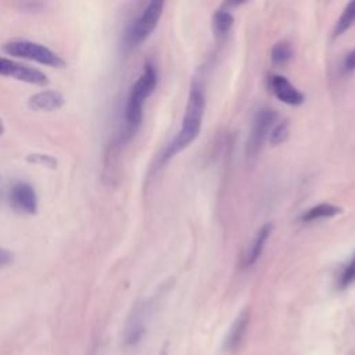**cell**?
Listing matches in <instances>:
<instances>
[{
	"label": "cell",
	"instance_id": "1",
	"mask_svg": "<svg viewBox=\"0 0 355 355\" xmlns=\"http://www.w3.org/2000/svg\"><path fill=\"white\" fill-rule=\"evenodd\" d=\"M204 111H205V94H204L202 82L198 79H193L189 90V96H187L182 125L176 132L175 137L166 144L161 155L162 162L169 161L178 153L187 148L198 137L202 126Z\"/></svg>",
	"mask_w": 355,
	"mask_h": 355
},
{
	"label": "cell",
	"instance_id": "2",
	"mask_svg": "<svg viewBox=\"0 0 355 355\" xmlns=\"http://www.w3.org/2000/svg\"><path fill=\"white\" fill-rule=\"evenodd\" d=\"M158 83V72L154 62L147 61L143 71L132 85L125 104V136H133L140 128L143 119V107L146 100L154 93Z\"/></svg>",
	"mask_w": 355,
	"mask_h": 355
},
{
	"label": "cell",
	"instance_id": "3",
	"mask_svg": "<svg viewBox=\"0 0 355 355\" xmlns=\"http://www.w3.org/2000/svg\"><path fill=\"white\" fill-rule=\"evenodd\" d=\"M164 11V1H150L130 22L123 36V46L132 50L140 46L157 28Z\"/></svg>",
	"mask_w": 355,
	"mask_h": 355
},
{
	"label": "cell",
	"instance_id": "4",
	"mask_svg": "<svg viewBox=\"0 0 355 355\" xmlns=\"http://www.w3.org/2000/svg\"><path fill=\"white\" fill-rule=\"evenodd\" d=\"M3 51L7 53L8 55L32 60L49 67L60 68L64 65V60L57 53H54L53 50H50L49 47L40 43L31 42V40L7 42L6 44H3Z\"/></svg>",
	"mask_w": 355,
	"mask_h": 355
},
{
	"label": "cell",
	"instance_id": "5",
	"mask_svg": "<svg viewBox=\"0 0 355 355\" xmlns=\"http://www.w3.org/2000/svg\"><path fill=\"white\" fill-rule=\"evenodd\" d=\"M277 121V112L272 108H259L251 122V129L245 141V155L247 158H254L261 151L273 125Z\"/></svg>",
	"mask_w": 355,
	"mask_h": 355
},
{
	"label": "cell",
	"instance_id": "6",
	"mask_svg": "<svg viewBox=\"0 0 355 355\" xmlns=\"http://www.w3.org/2000/svg\"><path fill=\"white\" fill-rule=\"evenodd\" d=\"M0 75L10 76L31 85L44 86L49 83L47 75L40 69L32 68L29 65H24L21 62H17L14 60H8L4 57H0Z\"/></svg>",
	"mask_w": 355,
	"mask_h": 355
},
{
	"label": "cell",
	"instance_id": "7",
	"mask_svg": "<svg viewBox=\"0 0 355 355\" xmlns=\"http://www.w3.org/2000/svg\"><path fill=\"white\" fill-rule=\"evenodd\" d=\"M148 306L147 304H139L129 315L123 329V344L126 347H136L144 337L147 329Z\"/></svg>",
	"mask_w": 355,
	"mask_h": 355
},
{
	"label": "cell",
	"instance_id": "8",
	"mask_svg": "<svg viewBox=\"0 0 355 355\" xmlns=\"http://www.w3.org/2000/svg\"><path fill=\"white\" fill-rule=\"evenodd\" d=\"M269 89L272 94L287 105H301L305 101V96L298 90L284 75L269 76Z\"/></svg>",
	"mask_w": 355,
	"mask_h": 355
},
{
	"label": "cell",
	"instance_id": "9",
	"mask_svg": "<svg viewBox=\"0 0 355 355\" xmlns=\"http://www.w3.org/2000/svg\"><path fill=\"white\" fill-rule=\"evenodd\" d=\"M10 201H11V205L19 212L36 214L37 211L36 191L31 184L25 182H18L11 187Z\"/></svg>",
	"mask_w": 355,
	"mask_h": 355
},
{
	"label": "cell",
	"instance_id": "10",
	"mask_svg": "<svg viewBox=\"0 0 355 355\" xmlns=\"http://www.w3.org/2000/svg\"><path fill=\"white\" fill-rule=\"evenodd\" d=\"M273 232V225L272 223H265L259 227V230L257 232L255 237L252 239L245 255H244V265L245 266H252L262 255L265 245L270 237Z\"/></svg>",
	"mask_w": 355,
	"mask_h": 355
},
{
	"label": "cell",
	"instance_id": "11",
	"mask_svg": "<svg viewBox=\"0 0 355 355\" xmlns=\"http://www.w3.org/2000/svg\"><path fill=\"white\" fill-rule=\"evenodd\" d=\"M64 103V97L60 92L55 90H46L33 94L28 104L35 111H54L60 108Z\"/></svg>",
	"mask_w": 355,
	"mask_h": 355
},
{
	"label": "cell",
	"instance_id": "12",
	"mask_svg": "<svg viewBox=\"0 0 355 355\" xmlns=\"http://www.w3.org/2000/svg\"><path fill=\"white\" fill-rule=\"evenodd\" d=\"M248 322H250V312H248V309H244L237 315L236 320L233 322V324L229 329V333L226 337V347L229 349H234L236 347L240 345V343L247 331Z\"/></svg>",
	"mask_w": 355,
	"mask_h": 355
},
{
	"label": "cell",
	"instance_id": "13",
	"mask_svg": "<svg viewBox=\"0 0 355 355\" xmlns=\"http://www.w3.org/2000/svg\"><path fill=\"white\" fill-rule=\"evenodd\" d=\"M343 212V208L331 204V202H320L318 205H313L302 212L301 220L302 222H313L318 219H327L334 218Z\"/></svg>",
	"mask_w": 355,
	"mask_h": 355
},
{
	"label": "cell",
	"instance_id": "14",
	"mask_svg": "<svg viewBox=\"0 0 355 355\" xmlns=\"http://www.w3.org/2000/svg\"><path fill=\"white\" fill-rule=\"evenodd\" d=\"M234 24V17L227 8H218L212 15V26L216 36H226Z\"/></svg>",
	"mask_w": 355,
	"mask_h": 355
},
{
	"label": "cell",
	"instance_id": "15",
	"mask_svg": "<svg viewBox=\"0 0 355 355\" xmlns=\"http://www.w3.org/2000/svg\"><path fill=\"white\" fill-rule=\"evenodd\" d=\"M293 57H294V50L287 40L276 42L270 50V61L276 67H283L288 64Z\"/></svg>",
	"mask_w": 355,
	"mask_h": 355
},
{
	"label": "cell",
	"instance_id": "16",
	"mask_svg": "<svg viewBox=\"0 0 355 355\" xmlns=\"http://www.w3.org/2000/svg\"><path fill=\"white\" fill-rule=\"evenodd\" d=\"M355 24V1H351L345 6L341 15L337 18L333 28V37H340Z\"/></svg>",
	"mask_w": 355,
	"mask_h": 355
},
{
	"label": "cell",
	"instance_id": "17",
	"mask_svg": "<svg viewBox=\"0 0 355 355\" xmlns=\"http://www.w3.org/2000/svg\"><path fill=\"white\" fill-rule=\"evenodd\" d=\"M355 283V252L348 259V262L343 266L338 279H337V288L347 290Z\"/></svg>",
	"mask_w": 355,
	"mask_h": 355
},
{
	"label": "cell",
	"instance_id": "18",
	"mask_svg": "<svg viewBox=\"0 0 355 355\" xmlns=\"http://www.w3.org/2000/svg\"><path fill=\"white\" fill-rule=\"evenodd\" d=\"M290 135V122L287 119L276 122L269 133V143L270 146H279L283 144Z\"/></svg>",
	"mask_w": 355,
	"mask_h": 355
},
{
	"label": "cell",
	"instance_id": "19",
	"mask_svg": "<svg viewBox=\"0 0 355 355\" xmlns=\"http://www.w3.org/2000/svg\"><path fill=\"white\" fill-rule=\"evenodd\" d=\"M26 161L31 164H37L49 168H55L57 166V159L49 154H31L26 157Z\"/></svg>",
	"mask_w": 355,
	"mask_h": 355
},
{
	"label": "cell",
	"instance_id": "20",
	"mask_svg": "<svg viewBox=\"0 0 355 355\" xmlns=\"http://www.w3.org/2000/svg\"><path fill=\"white\" fill-rule=\"evenodd\" d=\"M344 69L348 72L355 71V47L344 58Z\"/></svg>",
	"mask_w": 355,
	"mask_h": 355
},
{
	"label": "cell",
	"instance_id": "21",
	"mask_svg": "<svg viewBox=\"0 0 355 355\" xmlns=\"http://www.w3.org/2000/svg\"><path fill=\"white\" fill-rule=\"evenodd\" d=\"M10 262H12V254L8 250L0 248V268L7 266Z\"/></svg>",
	"mask_w": 355,
	"mask_h": 355
},
{
	"label": "cell",
	"instance_id": "22",
	"mask_svg": "<svg viewBox=\"0 0 355 355\" xmlns=\"http://www.w3.org/2000/svg\"><path fill=\"white\" fill-rule=\"evenodd\" d=\"M3 132H4V125H3V121L0 119V135H3Z\"/></svg>",
	"mask_w": 355,
	"mask_h": 355
},
{
	"label": "cell",
	"instance_id": "23",
	"mask_svg": "<svg viewBox=\"0 0 355 355\" xmlns=\"http://www.w3.org/2000/svg\"><path fill=\"white\" fill-rule=\"evenodd\" d=\"M92 355H94V354H92Z\"/></svg>",
	"mask_w": 355,
	"mask_h": 355
}]
</instances>
